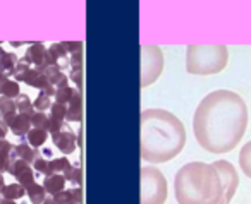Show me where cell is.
<instances>
[{
  "instance_id": "8",
  "label": "cell",
  "mask_w": 251,
  "mask_h": 204,
  "mask_svg": "<svg viewBox=\"0 0 251 204\" xmlns=\"http://www.w3.org/2000/svg\"><path fill=\"white\" fill-rule=\"evenodd\" d=\"M52 139H53V144H55L62 153H66V155L74 153V149H76V146H77L76 136L69 131L55 132V134H52Z\"/></svg>"
},
{
  "instance_id": "19",
  "label": "cell",
  "mask_w": 251,
  "mask_h": 204,
  "mask_svg": "<svg viewBox=\"0 0 251 204\" xmlns=\"http://www.w3.org/2000/svg\"><path fill=\"white\" fill-rule=\"evenodd\" d=\"M31 124L35 125L36 129H43V131H49V117L45 113H33L31 117Z\"/></svg>"
},
{
  "instance_id": "26",
  "label": "cell",
  "mask_w": 251,
  "mask_h": 204,
  "mask_svg": "<svg viewBox=\"0 0 251 204\" xmlns=\"http://www.w3.org/2000/svg\"><path fill=\"white\" fill-rule=\"evenodd\" d=\"M49 52L52 53V57L55 59V64H57V60H59V59H62V57H67V50L64 48L62 43H55V45H52Z\"/></svg>"
},
{
  "instance_id": "16",
  "label": "cell",
  "mask_w": 251,
  "mask_h": 204,
  "mask_svg": "<svg viewBox=\"0 0 251 204\" xmlns=\"http://www.w3.org/2000/svg\"><path fill=\"white\" fill-rule=\"evenodd\" d=\"M74 88H71V86H62V88H57L55 90V100L59 101V103H62V105H67L71 101V98H73V94H74Z\"/></svg>"
},
{
  "instance_id": "15",
  "label": "cell",
  "mask_w": 251,
  "mask_h": 204,
  "mask_svg": "<svg viewBox=\"0 0 251 204\" xmlns=\"http://www.w3.org/2000/svg\"><path fill=\"white\" fill-rule=\"evenodd\" d=\"M28 139L35 148H38V146H42L47 141V131L35 127L33 131H28Z\"/></svg>"
},
{
  "instance_id": "14",
  "label": "cell",
  "mask_w": 251,
  "mask_h": 204,
  "mask_svg": "<svg viewBox=\"0 0 251 204\" xmlns=\"http://www.w3.org/2000/svg\"><path fill=\"white\" fill-rule=\"evenodd\" d=\"M45 53H47V50L43 45H33L31 48L28 50V60L35 62L36 66H42L43 59H45Z\"/></svg>"
},
{
  "instance_id": "22",
  "label": "cell",
  "mask_w": 251,
  "mask_h": 204,
  "mask_svg": "<svg viewBox=\"0 0 251 204\" xmlns=\"http://www.w3.org/2000/svg\"><path fill=\"white\" fill-rule=\"evenodd\" d=\"M64 177H66V180H71V182L81 183V168H79V166L69 165V168H67L66 172H64Z\"/></svg>"
},
{
  "instance_id": "21",
  "label": "cell",
  "mask_w": 251,
  "mask_h": 204,
  "mask_svg": "<svg viewBox=\"0 0 251 204\" xmlns=\"http://www.w3.org/2000/svg\"><path fill=\"white\" fill-rule=\"evenodd\" d=\"M29 196H31L33 203L40 204L43 199H45V189L40 187V185H35V183H31V185H29Z\"/></svg>"
},
{
  "instance_id": "32",
  "label": "cell",
  "mask_w": 251,
  "mask_h": 204,
  "mask_svg": "<svg viewBox=\"0 0 251 204\" xmlns=\"http://www.w3.org/2000/svg\"><path fill=\"white\" fill-rule=\"evenodd\" d=\"M5 134V127L2 124H0V136H4Z\"/></svg>"
},
{
  "instance_id": "23",
  "label": "cell",
  "mask_w": 251,
  "mask_h": 204,
  "mask_svg": "<svg viewBox=\"0 0 251 204\" xmlns=\"http://www.w3.org/2000/svg\"><path fill=\"white\" fill-rule=\"evenodd\" d=\"M50 165H52V170L53 173H64L67 168H69V159L67 158H57V159H52L50 161Z\"/></svg>"
},
{
  "instance_id": "13",
  "label": "cell",
  "mask_w": 251,
  "mask_h": 204,
  "mask_svg": "<svg viewBox=\"0 0 251 204\" xmlns=\"http://www.w3.org/2000/svg\"><path fill=\"white\" fill-rule=\"evenodd\" d=\"M11 125H12V131H14L16 134L23 136V134H26V132L29 131V125H31V118H29V115L21 113L19 117H14V120L11 122Z\"/></svg>"
},
{
  "instance_id": "3",
  "label": "cell",
  "mask_w": 251,
  "mask_h": 204,
  "mask_svg": "<svg viewBox=\"0 0 251 204\" xmlns=\"http://www.w3.org/2000/svg\"><path fill=\"white\" fill-rule=\"evenodd\" d=\"M174 194L179 204H219L222 180L212 163L191 161L176 173Z\"/></svg>"
},
{
  "instance_id": "28",
  "label": "cell",
  "mask_w": 251,
  "mask_h": 204,
  "mask_svg": "<svg viewBox=\"0 0 251 204\" xmlns=\"http://www.w3.org/2000/svg\"><path fill=\"white\" fill-rule=\"evenodd\" d=\"M62 45H64V48L71 53H76V52H81V50H83V43L81 42H64Z\"/></svg>"
},
{
  "instance_id": "30",
  "label": "cell",
  "mask_w": 251,
  "mask_h": 204,
  "mask_svg": "<svg viewBox=\"0 0 251 204\" xmlns=\"http://www.w3.org/2000/svg\"><path fill=\"white\" fill-rule=\"evenodd\" d=\"M71 79L77 84V88H81V84H83V67H81V69L71 70Z\"/></svg>"
},
{
  "instance_id": "5",
  "label": "cell",
  "mask_w": 251,
  "mask_h": 204,
  "mask_svg": "<svg viewBox=\"0 0 251 204\" xmlns=\"http://www.w3.org/2000/svg\"><path fill=\"white\" fill-rule=\"evenodd\" d=\"M141 203L164 204L167 201V180L164 173L153 165L141 166Z\"/></svg>"
},
{
  "instance_id": "7",
  "label": "cell",
  "mask_w": 251,
  "mask_h": 204,
  "mask_svg": "<svg viewBox=\"0 0 251 204\" xmlns=\"http://www.w3.org/2000/svg\"><path fill=\"white\" fill-rule=\"evenodd\" d=\"M217 168L222 180V197H220L219 204H230L234 194H236L237 187H239V175H237V170L234 168V165L226 159H217L212 163Z\"/></svg>"
},
{
  "instance_id": "17",
  "label": "cell",
  "mask_w": 251,
  "mask_h": 204,
  "mask_svg": "<svg viewBox=\"0 0 251 204\" xmlns=\"http://www.w3.org/2000/svg\"><path fill=\"white\" fill-rule=\"evenodd\" d=\"M0 93L5 94V96H18L19 88L12 81H0Z\"/></svg>"
},
{
  "instance_id": "18",
  "label": "cell",
  "mask_w": 251,
  "mask_h": 204,
  "mask_svg": "<svg viewBox=\"0 0 251 204\" xmlns=\"http://www.w3.org/2000/svg\"><path fill=\"white\" fill-rule=\"evenodd\" d=\"M18 155L21 156L25 161H35V159L38 158V153H36L35 149L29 148V146H26V144L18 146Z\"/></svg>"
},
{
  "instance_id": "11",
  "label": "cell",
  "mask_w": 251,
  "mask_h": 204,
  "mask_svg": "<svg viewBox=\"0 0 251 204\" xmlns=\"http://www.w3.org/2000/svg\"><path fill=\"white\" fill-rule=\"evenodd\" d=\"M239 166L243 170V173L251 179V141L246 142V144L241 148L239 151Z\"/></svg>"
},
{
  "instance_id": "25",
  "label": "cell",
  "mask_w": 251,
  "mask_h": 204,
  "mask_svg": "<svg viewBox=\"0 0 251 204\" xmlns=\"http://www.w3.org/2000/svg\"><path fill=\"white\" fill-rule=\"evenodd\" d=\"M35 168L38 170V172L45 173V175H52V173H53L50 161H45V159H42V158H36L35 159Z\"/></svg>"
},
{
  "instance_id": "12",
  "label": "cell",
  "mask_w": 251,
  "mask_h": 204,
  "mask_svg": "<svg viewBox=\"0 0 251 204\" xmlns=\"http://www.w3.org/2000/svg\"><path fill=\"white\" fill-rule=\"evenodd\" d=\"M57 204H81V189L60 190L55 194Z\"/></svg>"
},
{
  "instance_id": "2",
  "label": "cell",
  "mask_w": 251,
  "mask_h": 204,
  "mask_svg": "<svg viewBox=\"0 0 251 204\" xmlns=\"http://www.w3.org/2000/svg\"><path fill=\"white\" fill-rule=\"evenodd\" d=\"M141 159L147 163H165L184 149L186 131L174 113L162 108L141 112Z\"/></svg>"
},
{
  "instance_id": "9",
  "label": "cell",
  "mask_w": 251,
  "mask_h": 204,
  "mask_svg": "<svg viewBox=\"0 0 251 204\" xmlns=\"http://www.w3.org/2000/svg\"><path fill=\"white\" fill-rule=\"evenodd\" d=\"M83 118V98H81L79 91H74L73 98L67 103V112H66V120L69 122H81Z\"/></svg>"
},
{
  "instance_id": "4",
  "label": "cell",
  "mask_w": 251,
  "mask_h": 204,
  "mask_svg": "<svg viewBox=\"0 0 251 204\" xmlns=\"http://www.w3.org/2000/svg\"><path fill=\"white\" fill-rule=\"evenodd\" d=\"M229 62L226 45H189L186 48V70L195 76L222 72Z\"/></svg>"
},
{
  "instance_id": "27",
  "label": "cell",
  "mask_w": 251,
  "mask_h": 204,
  "mask_svg": "<svg viewBox=\"0 0 251 204\" xmlns=\"http://www.w3.org/2000/svg\"><path fill=\"white\" fill-rule=\"evenodd\" d=\"M50 107H52V103H50V96H49V94L42 93L38 98H36V101H35V108H36V110H47V108H50Z\"/></svg>"
},
{
  "instance_id": "6",
  "label": "cell",
  "mask_w": 251,
  "mask_h": 204,
  "mask_svg": "<svg viewBox=\"0 0 251 204\" xmlns=\"http://www.w3.org/2000/svg\"><path fill=\"white\" fill-rule=\"evenodd\" d=\"M141 88L153 84L164 70V52L157 45H141Z\"/></svg>"
},
{
  "instance_id": "31",
  "label": "cell",
  "mask_w": 251,
  "mask_h": 204,
  "mask_svg": "<svg viewBox=\"0 0 251 204\" xmlns=\"http://www.w3.org/2000/svg\"><path fill=\"white\" fill-rule=\"evenodd\" d=\"M71 66H73V69H81V67H83V53H81V52L73 53V59H71Z\"/></svg>"
},
{
  "instance_id": "20",
  "label": "cell",
  "mask_w": 251,
  "mask_h": 204,
  "mask_svg": "<svg viewBox=\"0 0 251 204\" xmlns=\"http://www.w3.org/2000/svg\"><path fill=\"white\" fill-rule=\"evenodd\" d=\"M50 110H52V115L50 117L52 118H57V120H66V112H67V105H62L59 103V101H55V103L50 107Z\"/></svg>"
},
{
  "instance_id": "33",
  "label": "cell",
  "mask_w": 251,
  "mask_h": 204,
  "mask_svg": "<svg viewBox=\"0 0 251 204\" xmlns=\"http://www.w3.org/2000/svg\"><path fill=\"white\" fill-rule=\"evenodd\" d=\"M45 204H57V201L55 199H47Z\"/></svg>"
},
{
  "instance_id": "24",
  "label": "cell",
  "mask_w": 251,
  "mask_h": 204,
  "mask_svg": "<svg viewBox=\"0 0 251 204\" xmlns=\"http://www.w3.org/2000/svg\"><path fill=\"white\" fill-rule=\"evenodd\" d=\"M16 107H18L19 110L23 112V113L29 115V117H31V115H33V108H31V103H29L28 96H25V94H21V96L18 98V103H16Z\"/></svg>"
},
{
  "instance_id": "29",
  "label": "cell",
  "mask_w": 251,
  "mask_h": 204,
  "mask_svg": "<svg viewBox=\"0 0 251 204\" xmlns=\"http://www.w3.org/2000/svg\"><path fill=\"white\" fill-rule=\"evenodd\" d=\"M0 108H2V112H4L5 115H7V113H14L16 105L12 103L11 100H7V98H2V100H0Z\"/></svg>"
},
{
  "instance_id": "1",
  "label": "cell",
  "mask_w": 251,
  "mask_h": 204,
  "mask_svg": "<svg viewBox=\"0 0 251 204\" xmlns=\"http://www.w3.org/2000/svg\"><path fill=\"white\" fill-rule=\"evenodd\" d=\"M248 127V108L237 93L217 90L200 101L193 115L196 142L213 155L229 153L239 144Z\"/></svg>"
},
{
  "instance_id": "10",
  "label": "cell",
  "mask_w": 251,
  "mask_h": 204,
  "mask_svg": "<svg viewBox=\"0 0 251 204\" xmlns=\"http://www.w3.org/2000/svg\"><path fill=\"white\" fill-rule=\"evenodd\" d=\"M64 185H66V177L60 175V173H52V175H47L45 179V190L55 196L57 192L64 190Z\"/></svg>"
}]
</instances>
